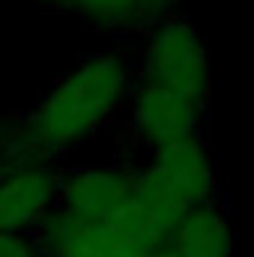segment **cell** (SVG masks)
Instances as JSON below:
<instances>
[{
  "label": "cell",
  "instance_id": "cell-2",
  "mask_svg": "<svg viewBox=\"0 0 254 257\" xmlns=\"http://www.w3.org/2000/svg\"><path fill=\"white\" fill-rule=\"evenodd\" d=\"M135 75L138 81L168 87L197 105L209 102V48L200 30L180 15H168L147 27Z\"/></svg>",
  "mask_w": 254,
  "mask_h": 257
},
{
  "label": "cell",
  "instance_id": "cell-6",
  "mask_svg": "<svg viewBox=\"0 0 254 257\" xmlns=\"http://www.w3.org/2000/svg\"><path fill=\"white\" fill-rule=\"evenodd\" d=\"M42 257H150V248L132 242L111 224H93L54 209L36 227Z\"/></svg>",
  "mask_w": 254,
  "mask_h": 257
},
{
  "label": "cell",
  "instance_id": "cell-1",
  "mask_svg": "<svg viewBox=\"0 0 254 257\" xmlns=\"http://www.w3.org/2000/svg\"><path fill=\"white\" fill-rule=\"evenodd\" d=\"M138 75L123 54L99 51L66 72L24 120L21 135L51 162L96 138L132 99Z\"/></svg>",
  "mask_w": 254,
  "mask_h": 257
},
{
  "label": "cell",
  "instance_id": "cell-12",
  "mask_svg": "<svg viewBox=\"0 0 254 257\" xmlns=\"http://www.w3.org/2000/svg\"><path fill=\"white\" fill-rule=\"evenodd\" d=\"M36 3H51V6H66L69 0H36Z\"/></svg>",
  "mask_w": 254,
  "mask_h": 257
},
{
  "label": "cell",
  "instance_id": "cell-9",
  "mask_svg": "<svg viewBox=\"0 0 254 257\" xmlns=\"http://www.w3.org/2000/svg\"><path fill=\"white\" fill-rule=\"evenodd\" d=\"M66 6L81 21L102 30H147L174 15L177 0H69Z\"/></svg>",
  "mask_w": 254,
  "mask_h": 257
},
{
  "label": "cell",
  "instance_id": "cell-3",
  "mask_svg": "<svg viewBox=\"0 0 254 257\" xmlns=\"http://www.w3.org/2000/svg\"><path fill=\"white\" fill-rule=\"evenodd\" d=\"M126 108L132 135L150 153L200 135L203 120H206V105H197L168 87L147 84V81L135 84Z\"/></svg>",
  "mask_w": 254,
  "mask_h": 257
},
{
  "label": "cell",
  "instance_id": "cell-8",
  "mask_svg": "<svg viewBox=\"0 0 254 257\" xmlns=\"http://www.w3.org/2000/svg\"><path fill=\"white\" fill-rule=\"evenodd\" d=\"M233 227L227 209L218 200L191 206L186 218L171 236V248L180 257H230L233 254Z\"/></svg>",
  "mask_w": 254,
  "mask_h": 257
},
{
  "label": "cell",
  "instance_id": "cell-5",
  "mask_svg": "<svg viewBox=\"0 0 254 257\" xmlns=\"http://www.w3.org/2000/svg\"><path fill=\"white\" fill-rule=\"evenodd\" d=\"M60 174L51 165L0 171V233L30 236L57 209Z\"/></svg>",
  "mask_w": 254,
  "mask_h": 257
},
{
  "label": "cell",
  "instance_id": "cell-11",
  "mask_svg": "<svg viewBox=\"0 0 254 257\" xmlns=\"http://www.w3.org/2000/svg\"><path fill=\"white\" fill-rule=\"evenodd\" d=\"M150 257H180V254H177L171 245H162V248H153V251H150Z\"/></svg>",
  "mask_w": 254,
  "mask_h": 257
},
{
  "label": "cell",
  "instance_id": "cell-4",
  "mask_svg": "<svg viewBox=\"0 0 254 257\" xmlns=\"http://www.w3.org/2000/svg\"><path fill=\"white\" fill-rule=\"evenodd\" d=\"M135 168L129 165H87L60 177L57 209L81 221L111 224L132 200Z\"/></svg>",
  "mask_w": 254,
  "mask_h": 257
},
{
  "label": "cell",
  "instance_id": "cell-7",
  "mask_svg": "<svg viewBox=\"0 0 254 257\" xmlns=\"http://www.w3.org/2000/svg\"><path fill=\"white\" fill-rule=\"evenodd\" d=\"M147 165L180 194L189 206H200L215 200L218 194V177L212 165V153L200 135L168 144L162 150H153Z\"/></svg>",
  "mask_w": 254,
  "mask_h": 257
},
{
  "label": "cell",
  "instance_id": "cell-10",
  "mask_svg": "<svg viewBox=\"0 0 254 257\" xmlns=\"http://www.w3.org/2000/svg\"><path fill=\"white\" fill-rule=\"evenodd\" d=\"M0 257H42V251L33 236L0 233Z\"/></svg>",
  "mask_w": 254,
  "mask_h": 257
}]
</instances>
